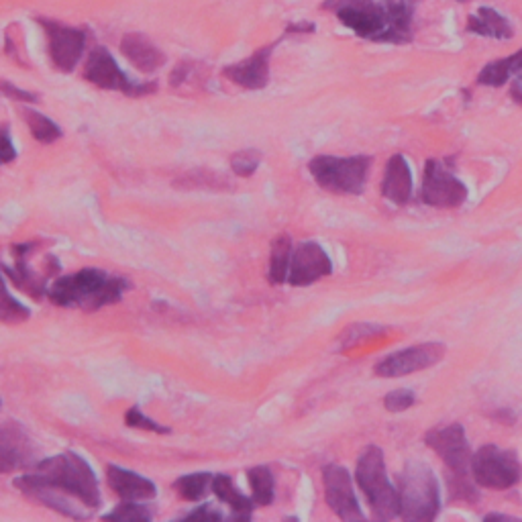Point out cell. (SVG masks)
Returning <instances> with one entry per match:
<instances>
[{
	"label": "cell",
	"instance_id": "ba28073f",
	"mask_svg": "<svg viewBox=\"0 0 522 522\" xmlns=\"http://www.w3.org/2000/svg\"><path fill=\"white\" fill-rule=\"evenodd\" d=\"M84 78L98 88L117 90V92H123L127 96H135V98L147 96L158 90V84L155 82H143V84L131 82L127 78V74L119 68L117 60L104 47H94L90 51V56L84 66Z\"/></svg>",
	"mask_w": 522,
	"mask_h": 522
},
{
	"label": "cell",
	"instance_id": "83f0119b",
	"mask_svg": "<svg viewBox=\"0 0 522 522\" xmlns=\"http://www.w3.org/2000/svg\"><path fill=\"white\" fill-rule=\"evenodd\" d=\"M23 121L27 123L31 135H33L39 143L49 145V143H54V141H58V139L62 137V129H60L54 121L47 119L45 115H41V113H37V111L25 109V111H23Z\"/></svg>",
	"mask_w": 522,
	"mask_h": 522
},
{
	"label": "cell",
	"instance_id": "4316f807",
	"mask_svg": "<svg viewBox=\"0 0 522 522\" xmlns=\"http://www.w3.org/2000/svg\"><path fill=\"white\" fill-rule=\"evenodd\" d=\"M213 478L208 472H198V474H188L182 476L174 482V490L178 492L180 498L188 502H198L206 498V494L213 490Z\"/></svg>",
	"mask_w": 522,
	"mask_h": 522
},
{
	"label": "cell",
	"instance_id": "d590c367",
	"mask_svg": "<svg viewBox=\"0 0 522 522\" xmlns=\"http://www.w3.org/2000/svg\"><path fill=\"white\" fill-rule=\"evenodd\" d=\"M0 94H5L13 100H19V102H37V96L33 92H27L19 86H15L13 82H7V80H0Z\"/></svg>",
	"mask_w": 522,
	"mask_h": 522
},
{
	"label": "cell",
	"instance_id": "60d3db41",
	"mask_svg": "<svg viewBox=\"0 0 522 522\" xmlns=\"http://www.w3.org/2000/svg\"><path fill=\"white\" fill-rule=\"evenodd\" d=\"M3 290H7V284H5V278H3V274H0V292Z\"/></svg>",
	"mask_w": 522,
	"mask_h": 522
},
{
	"label": "cell",
	"instance_id": "ffe728a7",
	"mask_svg": "<svg viewBox=\"0 0 522 522\" xmlns=\"http://www.w3.org/2000/svg\"><path fill=\"white\" fill-rule=\"evenodd\" d=\"M121 51L123 56L143 74H153L158 72L166 64V54L158 47L153 45L143 33H127L121 39Z\"/></svg>",
	"mask_w": 522,
	"mask_h": 522
},
{
	"label": "cell",
	"instance_id": "8992f818",
	"mask_svg": "<svg viewBox=\"0 0 522 522\" xmlns=\"http://www.w3.org/2000/svg\"><path fill=\"white\" fill-rule=\"evenodd\" d=\"M372 160L365 155L353 158H335V155H319L310 160L308 172L315 182L335 194H361L368 180Z\"/></svg>",
	"mask_w": 522,
	"mask_h": 522
},
{
	"label": "cell",
	"instance_id": "f1b7e54d",
	"mask_svg": "<svg viewBox=\"0 0 522 522\" xmlns=\"http://www.w3.org/2000/svg\"><path fill=\"white\" fill-rule=\"evenodd\" d=\"M29 308L25 304H21L17 298H13L9 294V290L0 292V323L7 325H19L25 323L29 319Z\"/></svg>",
	"mask_w": 522,
	"mask_h": 522
},
{
	"label": "cell",
	"instance_id": "f546056e",
	"mask_svg": "<svg viewBox=\"0 0 522 522\" xmlns=\"http://www.w3.org/2000/svg\"><path fill=\"white\" fill-rule=\"evenodd\" d=\"M151 510L141 506L139 502H125L119 504L113 512L104 514V520H119V522H147L151 520Z\"/></svg>",
	"mask_w": 522,
	"mask_h": 522
},
{
	"label": "cell",
	"instance_id": "4dcf8cb0",
	"mask_svg": "<svg viewBox=\"0 0 522 522\" xmlns=\"http://www.w3.org/2000/svg\"><path fill=\"white\" fill-rule=\"evenodd\" d=\"M261 164V153L257 149L237 151L231 158V168L239 178H251Z\"/></svg>",
	"mask_w": 522,
	"mask_h": 522
},
{
	"label": "cell",
	"instance_id": "f35d334b",
	"mask_svg": "<svg viewBox=\"0 0 522 522\" xmlns=\"http://www.w3.org/2000/svg\"><path fill=\"white\" fill-rule=\"evenodd\" d=\"M514 516H506V514H488L486 520H512Z\"/></svg>",
	"mask_w": 522,
	"mask_h": 522
},
{
	"label": "cell",
	"instance_id": "e0dca14e",
	"mask_svg": "<svg viewBox=\"0 0 522 522\" xmlns=\"http://www.w3.org/2000/svg\"><path fill=\"white\" fill-rule=\"evenodd\" d=\"M276 45H278V41L257 49L253 56H249V58H245L237 64L227 66L223 70V76L227 80H231L233 84L247 88V90L266 88L268 82H270V58L274 54Z\"/></svg>",
	"mask_w": 522,
	"mask_h": 522
},
{
	"label": "cell",
	"instance_id": "2e32d148",
	"mask_svg": "<svg viewBox=\"0 0 522 522\" xmlns=\"http://www.w3.org/2000/svg\"><path fill=\"white\" fill-rule=\"evenodd\" d=\"M323 486H325V500L329 508L341 520H363V512L355 498V490L351 484V476L341 465H327L323 469Z\"/></svg>",
	"mask_w": 522,
	"mask_h": 522
},
{
	"label": "cell",
	"instance_id": "4fadbf2b",
	"mask_svg": "<svg viewBox=\"0 0 522 522\" xmlns=\"http://www.w3.org/2000/svg\"><path fill=\"white\" fill-rule=\"evenodd\" d=\"M421 198L429 206L455 208L465 202L467 188L441 162L429 160L425 166V174H423Z\"/></svg>",
	"mask_w": 522,
	"mask_h": 522
},
{
	"label": "cell",
	"instance_id": "ab89813d",
	"mask_svg": "<svg viewBox=\"0 0 522 522\" xmlns=\"http://www.w3.org/2000/svg\"><path fill=\"white\" fill-rule=\"evenodd\" d=\"M512 96L516 98V102H520L522 104V90L516 86V88H512Z\"/></svg>",
	"mask_w": 522,
	"mask_h": 522
},
{
	"label": "cell",
	"instance_id": "d4e9b609",
	"mask_svg": "<svg viewBox=\"0 0 522 522\" xmlns=\"http://www.w3.org/2000/svg\"><path fill=\"white\" fill-rule=\"evenodd\" d=\"M247 480L251 486V498L257 506H270L276 498V482L272 469L266 465L251 467L247 472Z\"/></svg>",
	"mask_w": 522,
	"mask_h": 522
},
{
	"label": "cell",
	"instance_id": "e575fe53",
	"mask_svg": "<svg viewBox=\"0 0 522 522\" xmlns=\"http://www.w3.org/2000/svg\"><path fill=\"white\" fill-rule=\"evenodd\" d=\"M378 333H382V329H380L378 325H351V327L345 331L343 339L349 341L347 345H353V343H357V341L374 337V335H378Z\"/></svg>",
	"mask_w": 522,
	"mask_h": 522
},
{
	"label": "cell",
	"instance_id": "74e56055",
	"mask_svg": "<svg viewBox=\"0 0 522 522\" xmlns=\"http://www.w3.org/2000/svg\"><path fill=\"white\" fill-rule=\"evenodd\" d=\"M192 72V64L190 62H180L174 72L170 74V86H180L182 82L188 80V74Z\"/></svg>",
	"mask_w": 522,
	"mask_h": 522
},
{
	"label": "cell",
	"instance_id": "836d02e7",
	"mask_svg": "<svg viewBox=\"0 0 522 522\" xmlns=\"http://www.w3.org/2000/svg\"><path fill=\"white\" fill-rule=\"evenodd\" d=\"M15 158H17V151L11 141L9 127L0 125V166H7L11 162H15Z\"/></svg>",
	"mask_w": 522,
	"mask_h": 522
},
{
	"label": "cell",
	"instance_id": "9a60e30c",
	"mask_svg": "<svg viewBox=\"0 0 522 522\" xmlns=\"http://www.w3.org/2000/svg\"><path fill=\"white\" fill-rule=\"evenodd\" d=\"M333 274V264L327 251L315 243L304 241L292 251L288 282L292 286H310Z\"/></svg>",
	"mask_w": 522,
	"mask_h": 522
},
{
	"label": "cell",
	"instance_id": "6da1fadb",
	"mask_svg": "<svg viewBox=\"0 0 522 522\" xmlns=\"http://www.w3.org/2000/svg\"><path fill=\"white\" fill-rule=\"evenodd\" d=\"M127 288L129 284L121 276H113L96 268H84L76 274L58 278L49 286L47 296L56 306L94 312L102 306L117 304Z\"/></svg>",
	"mask_w": 522,
	"mask_h": 522
},
{
	"label": "cell",
	"instance_id": "7402d4cb",
	"mask_svg": "<svg viewBox=\"0 0 522 522\" xmlns=\"http://www.w3.org/2000/svg\"><path fill=\"white\" fill-rule=\"evenodd\" d=\"M213 492L221 502H225L233 510V518L249 520L253 508H255L253 506L255 502H253V498H247L245 494H241L239 488H235L231 476H227V474L215 476L213 478Z\"/></svg>",
	"mask_w": 522,
	"mask_h": 522
},
{
	"label": "cell",
	"instance_id": "8fae6325",
	"mask_svg": "<svg viewBox=\"0 0 522 522\" xmlns=\"http://www.w3.org/2000/svg\"><path fill=\"white\" fill-rule=\"evenodd\" d=\"M37 461V447L19 423L0 425V476L29 472Z\"/></svg>",
	"mask_w": 522,
	"mask_h": 522
},
{
	"label": "cell",
	"instance_id": "52a82bcc",
	"mask_svg": "<svg viewBox=\"0 0 522 522\" xmlns=\"http://www.w3.org/2000/svg\"><path fill=\"white\" fill-rule=\"evenodd\" d=\"M472 478L482 488L508 490L520 482L522 467L514 451L486 445L472 457Z\"/></svg>",
	"mask_w": 522,
	"mask_h": 522
},
{
	"label": "cell",
	"instance_id": "8d00e7d4",
	"mask_svg": "<svg viewBox=\"0 0 522 522\" xmlns=\"http://www.w3.org/2000/svg\"><path fill=\"white\" fill-rule=\"evenodd\" d=\"M186 518H190V520H194V518H200V520H221L223 514L219 510H215L211 504H206V506H198L196 510L188 512Z\"/></svg>",
	"mask_w": 522,
	"mask_h": 522
},
{
	"label": "cell",
	"instance_id": "44dd1931",
	"mask_svg": "<svg viewBox=\"0 0 522 522\" xmlns=\"http://www.w3.org/2000/svg\"><path fill=\"white\" fill-rule=\"evenodd\" d=\"M382 194L394 204H406L412 198V174L402 155H392L386 164Z\"/></svg>",
	"mask_w": 522,
	"mask_h": 522
},
{
	"label": "cell",
	"instance_id": "d6986e66",
	"mask_svg": "<svg viewBox=\"0 0 522 522\" xmlns=\"http://www.w3.org/2000/svg\"><path fill=\"white\" fill-rule=\"evenodd\" d=\"M107 482L109 488L125 502H145L158 496V488L151 480L113 463L107 465Z\"/></svg>",
	"mask_w": 522,
	"mask_h": 522
},
{
	"label": "cell",
	"instance_id": "484cf974",
	"mask_svg": "<svg viewBox=\"0 0 522 522\" xmlns=\"http://www.w3.org/2000/svg\"><path fill=\"white\" fill-rule=\"evenodd\" d=\"M292 251H294V247H292V239L288 235H280L274 239L272 253H270V272H268V280L272 284L288 282Z\"/></svg>",
	"mask_w": 522,
	"mask_h": 522
},
{
	"label": "cell",
	"instance_id": "5b68a950",
	"mask_svg": "<svg viewBox=\"0 0 522 522\" xmlns=\"http://www.w3.org/2000/svg\"><path fill=\"white\" fill-rule=\"evenodd\" d=\"M325 11L335 13V17L349 27L357 37L392 43V23L386 0H325Z\"/></svg>",
	"mask_w": 522,
	"mask_h": 522
},
{
	"label": "cell",
	"instance_id": "9c48e42d",
	"mask_svg": "<svg viewBox=\"0 0 522 522\" xmlns=\"http://www.w3.org/2000/svg\"><path fill=\"white\" fill-rule=\"evenodd\" d=\"M37 21L45 29L49 58L54 62L56 70L72 72L84 54L86 33L82 29H74L58 21H49V19H37Z\"/></svg>",
	"mask_w": 522,
	"mask_h": 522
},
{
	"label": "cell",
	"instance_id": "ac0fdd59",
	"mask_svg": "<svg viewBox=\"0 0 522 522\" xmlns=\"http://www.w3.org/2000/svg\"><path fill=\"white\" fill-rule=\"evenodd\" d=\"M35 251V243H17L13 245V257H15V266L9 268L5 266V274L13 280V284L31 294L35 300H41L47 294V276L49 274H39L33 272L29 266V257Z\"/></svg>",
	"mask_w": 522,
	"mask_h": 522
},
{
	"label": "cell",
	"instance_id": "7a4b0ae2",
	"mask_svg": "<svg viewBox=\"0 0 522 522\" xmlns=\"http://www.w3.org/2000/svg\"><path fill=\"white\" fill-rule=\"evenodd\" d=\"M33 472L51 486L78 500L86 510H96L102 502L100 486L90 463L74 451H66L56 457L39 459Z\"/></svg>",
	"mask_w": 522,
	"mask_h": 522
},
{
	"label": "cell",
	"instance_id": "7c38bea8",
	"mask_svg": "<svg viewBox=\"0 0 522 522\" xmlns=\"http://www.w3.org/2000/svg\"><path fill=\"white\" fill-rule=\"evenodd\" d=\"M445 355V345L431 341L423 345H414L402 351H396L388 357H384L376 365V374L380 378H400L414 372H421L427 368H433Z\"/></svg>",
	"mask_w": 522,
	"mask_h": 522
},
{
	"label": "cell",
	"instance_id": "d6a6232c",
	"mask_svg": "<svg viewBox=\"0 0 522 522\" xmlns=\"http://www.w3.org/2000/svg\"><path fill=\"white\" fill-rule=\"evenodd\" d=\"M384 404L390 412H402L414 404V394L410 390H394L386 396Z\"/></svg>",
	"mask_w": 522,
	"mask_h": 522
},
{
	"label": "cell",
	"instance_id": "b9f144b4",
	"mask_svg": "<svg viewBox=\"0 0 522 522\" xmlns=\"http://www.w3.org/2000/svg\"><path fill=\"white\" fill-rule=\"evenodd\" d=\"M520 80H522V70H520Z\"/></svg>",
	"mask_w": 522,
	"mask_h": 522
},
{
	"label": "cell",
	"instance_id": "cb8c5ba5",
	"mask_svg": "<svg viewBox=\"0 0 522 522\" xmlns=\"http://www.w3.org/2000/svg\"><path fill=\"white\" fill-rule=\"evenodd\" d=\"M522 70V51H516L514 56H508L504 60H498V62H492L488 64L480 76H478V84L482 86H502L506 84L514 74H520Z\"/></svg>",
	"mask_w": 522,
	"mask_h": 522
},
{
	"label": "cell",
	"instance_id": "1f68e13d",
	"mask_svg": "<svg viewBox=\"0 0 522 522\" xmlns=\"http://www.w3.org/2000/svg\"><path fill=\"white\" fill-rule=\"evenodd\" d=\"M125 423H127L131 429H143V431H149V433H162V435L170 433L168 427H162L160 423H155V421L149 419V416H145L139 406H133V408L127 410Z\"/></svg>",
	"mask_w": 522,
	"mask_h": 522
},
{
	"label": "cell",
	"instance_id": "5bb4252c",
	"mask_svg": "<svg viewBox=\"0 0 522 522\" xmlns=\"http://www.w3.org/2000/svg\"><path fill=\"white\" fill-rule=\"evenodd\" d=\"M15 486L19 488V492L41 504V506H47L51 510H56L68 518H76V520H84L90 516V512H84L80 510V506H76L78 500H74L72 496L64 494L62 490H58L56 486H51L49 482H45L41 476H37L33 469H29V472H25L21 478L15 480Z\"/></svg>",
	"mask_w": 522,
	"mask_h": 522
},
{
	"label": "cell",
	"instance_id": "7bdbcfd3",
	"mask_svg": "<svg viewBox=\"0 0 522 522\" xmlns=\"http://www.w3.org/2000/svg\"><path fill=\"white\" fill-rule=\"evenodd\" d=\"M459 3H465V0H459Z\"/></svg>",
	"mask_w": 522,
	"mask_h": 522
},
{
	"label": "cell",
	"instance_id": "603a6c76",
	"mask_svg": "<svg viewBox=\"0 0 522 522\" xmlns=\"http://www.w3.org/2000/svg\"><path fill=\"white\" fill-rule=\"evenodd\" d=\"M467 31L482 37H494V39H510L514 35L510 23L490 7H482L476 15L469 17Z\"/></svg>",
	"mask_w": 522,
	"mask_h": 522
},
{
	"label": "cell",
	"instance_id": "3957f363",
	"mask_svg": "<svg viewBox=\"0 0 522 522\" xmlns=\"http://www.w3.org/2000/svg\"><path fill=\"white\" fill-rule=\"evenodd\" d=\"M400 518L431 522L441 510V490L433 469L423 463H408L400 474Z\"/></svg>",
	"mask_w": 522,
	"mask_h": 522
},
{
	"label": "cell",
	"instance_id": "277c9868",
	"mask_svg": "<svg viewBox=\"0 0 522 522\" xmlns=\"http://www.w3.org/2000/svg\"><path fill=\"white\" fill-rule=\"evenodd\" d=\"M355 480L363 496L368 498L378 520H392L400 516L398 490L388 480L384 451L380 447L372 445L361 453L355 469Z\"/></svg>",
	"mask_w": 522,
	"mask_h": 522
},
{
	"label": "cell",
	"instance_id": "30bf717a",
	"mask_svg": "<svg viewBox=\"0 0 522 522\" xmlns=\"http://www.w3.org/2000/svg\"><path fill=\"white\" fill-rule=\"evenodd\" d=\"M427 445L445 461L453 476L472 474V449H469L465 431L461 425H447L427 433Z\"/></svg>",
	"mask_w": 522,
	"mask_h": 522
}]
</instances>
